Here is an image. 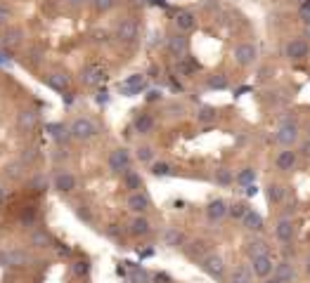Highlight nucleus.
I'll return each instance as SVG.
<instances>
[{
	"label": "nucleus",
	"mask_w": 310,
	"mask_h": 283,
	"mask_svg": "<svg viewBox=\"0 0 310 283\" xmlns=\"http://www.w3.org/2000/svg\"><path fill=\"white\" fill-rule=\"evenodd\" d=\"M301 151H303V156H306V158H310V140H308V142H303Z\"/></svg>",
	"instance_id": "47"
},
{
	"label": "nucleus",
	"mask_w": 310,
	"mask_h": 283,
	"mask_svg": "<svg viewBox=\"0 0 310 283\" xmlns=\"http://www.w3.org/2000/svg\"><path fill=\"white\" fill-rule=\"evenodd\" d=\"M21 38H24L21 28H9V31H5V35H2V40H0V43L5 45L7 50H14V47L21 45Z\"/></svg>",
	"instance_id": "21"
},
{
	"label": "nucleus",
	"mask_w": 310,
	"mask_h": 283,
	"mask_svg": "<svg viewBox=\"0 0 310 283\" xmlns=\"http://www.w3.org/2000/svg\"><path fill=\"white\" fill-rule=\"evenodd\" d=\"M251 269H254L256 276H261V279H268V276L273 274V260L268 253H261V255H254L251 257Z\"/></svg>",
	"instance_id": "7"
},
{
	"label": "nucleus",
	"mask_w": 310,
	"mask_h": 283,
	"mask_svg": "<svg viewBox=\"0 0 310 283\" xmlns=\"http://www.w3.org/2000/svg\"><path fill=\"white\" fill-rule=\"evenodd\" d=\"M52 189L59 191V194H71V191L78 189V177L73 175V172L59 170V172H55V177H52Z\"/></svg>",
	"instance_id": "2"
},
{
	"label": "nucleus",
	"mask_w": 310,
	"mask_h": 283,
	"mask_svg": "<svg viewBox=\"0 0 310 283\" xmlns=\"http://www.w3.org/2000/svg\"><path fill=\"white\" fill-rule=\"evenodd\" d=\"M38 121H40V114L33 111V109H24L21 114L17 116V128L21 133H33L38 128Z\"/></svg>",
	"instance_id": "8"
},
{
	"label": "nucleus",
	"mask_w": 310,
	"mask_h": 283,
	"mask_svg": "<svg viewBox=\"0 0 310 283\" xmlns=\"http://www.w3.org/2000/svg\"><path fill=\"white\" fill-rule=\"evenodd\" d=\"M275 140L280 142V144H284V146H292V144H296V140H299V130H296V125H294V123H284L282 128L277 130Z\"/></svg>",
	"instance_id": "13"
},
{
	"label": "nucleus",
	"mask_w": 310,
	"mask_h": 283,
	"mask_svg": "<svg viewBox=\"0 0 310 283\" xmlns=\"http://www.w3.org/2000/svg\"><path fill=\"white\" fill-rule=\"evenodd\" d=\"M216 179H218V184H230V182H232V175H230L228 170H218Z\"/></svg>",
	"instance_id": "43"
},
{
	"label": "nucleus",
	"mask_w": 310,
	"mask_h": 283,
	"mask_svg": "<svg viewBox=\"0 0 310 283\" xmlns=\"http://www.w3.org/2000/svg\"><path fill=\"white\" fill-rule=\"evenodd\" d=\"M296 158H299V156H296V151H294L292 146H287L284 151L277 153L275 163H277V168H280V170H292L294 165H296Z\"/></svg>",
	"instance_id": "17"
},
{
	"label": "nucleus",
	"mask_w": 310,
	"mask_h": 283,
	"mask_svg": "<svg viewBox=\"0 0 310 283\" xmlns=\"http://www.w3.org/2000/svg\"><path fill=\"white\" fill-rule=\"evenodd\" d=\"M164 243H166L168 248H180V246L185 243V234L171 227V229H166V231H164Z\"/></svg>",
	"instance_id": "22"
},
{
	"label": "nucleus",
	"mask_w": 310,
	"mask_h": 283,
	"mask_svg": "<svg viewBox=\"0 0 310 283\" xmlns=\"http://www.w3.org/2000/svg\"><path fill=\"white\" fill-rule=\"evenodd\" d=\"M306 272L310 274V257H308V262H306Z\"/></svg>",
	"instance_id": "52"
},
{
	"label": "nucleus",
	"mask_w": 310,
	"mask_h": 283,
	"mask_svg": "<svg viewBox=\"0 0 310 283\" xmlns=\"http://www.w3.org/2000/svg\"><path fill=\"white\" fill-rule=\"evenodd\" d=\"M31 186H33V189H38V191H45V189H47V182H45V177H43V175L33 177V182H31Z\"/></svg>",
	"instance_id": "41"
},
{
	"label": "nucleus",
	"mask_w": 310,
	"mask_h": 283,
	"mask_svg": "<svg viewBox=\"0 0 310 283\" xmlns=\"http://www.w3.org/2000/svg\"><path fill=\"white\" fill-rule=\"evenodd\" d=\"M109 170L116 175H123L126 170H130V153L128 149H114L109 153Z\"/></svg>",
	"instance_id": "4"
},
{
	"label": "nucleus",
	"mask_w": 310,
	"mask_h": 283,
	"mask_svg": "<svg viewBox=\"0 0 310 283\" xmlns=\"http://www.w3.org/2000/svg\"><path fill=\"white\" fill-rule=\"evenodd\" d=\"M123 184H126V189L140 191V189H142V177H140L135 170L130 168V170H126V172H123Z\"/></svg>",
	"instance_id": "26"
},
{
	"label": "nucleus",
	"mask_w": 310,
	"mask_h": 283,
	"mask_svg": "<svg viewBox=\"0 0 310 283\" xmlns=\"http://www.w3.org/2000/svg\"><path fill=\"white\" fill-rule=\"evenodd\" d=\"M28 243H31L33 248H40V250L57 246L55 241H52V236H50L47 231H43V229H33V231H31V234H28Z\"/></svg>",
	"instance_id": "14"
},
{
	"label": "nucleus",
	"mask_w": 310,
	"mask_h": 283,
	"mask_svg": "<svg viewBox=\"0 0 310 283\" xmlns=\"http://www.w3.org/2000/svg\"><path fill=\"white\" fill-rule=\"evenodd\" d=\"M137 33H140V26H137L135 19H123L119 24V28H116V35H119L123 43H133L137 38Z\"/></svg>",
	"instance_id": "10"
},
{
	"label": "nucleus",
	"mask_w": 310,
	"mask_h": 283,
	"mask_svg": "<svg viewBox=\"0 0 310 283\" xmlns=\"http://www.w3.org/2000/svg\"><path fill=\"white\" fill-rule=\"evenodd\" d=\"M5 201H7V189H5V186H0V205L5 203Z\"/></svg>",
	"instance_id": "50"
},
{
	"label": "nucleus",
	"mask_w": 310,
	"mask_h": 283,
	"mask_svg": "<svg viewBox=\"0 0 310 283\" xmlns=\"http://www.w3.org/2000/svg\"><path fill=\"white\" fill-rule=\"evenodd\" d=\"M232 281H251V274H249L247 267H235L232 269Z\"/></svg>",
	"instance_id": "33"
},
{
	"label": "nucleus",
	"mask_w": 310,
	"mask_h": 283,
	"mask_svg": "<svg viewBox=\"0 0 310 283\" xmlns=\"http://www.w3.org/2000/svg\"><path fill=\"white\" fill-rule=\"evenodd\" d=\"M185 253H187L190 257H199L201 253H204V243H201V241H194V243H192V248H187Z\"/></svg>",
	"instance_id": "39"
},
{
	"label": "nucleus",
	"mask_w": 310,
	"mask_h": 283,
	"mask_svg": "<svg viewBox=\"0 0 310 283\" xmlns=\"http://www.w3.org/2000/svg\"><path fill=\"white\" fill-rule=\"evenodd\" d=\"M69 130H71V140L88 142V140H92V137L97 135V123H95L92 118L78 116V118H73V121H71Z\"/></svg>",
	"instance_id": "1"
},
{
	"label": "nucleus",
	"mask_w": 310,
	"mask_h": 283,
	"mask_svg": "<svg viewBox=\"0 0 310 283\" xmlns=\"http://www.w3.org/2000/svg\"><path fill=\"white\" fill-rule=\"evenodd\" d=\"M209 88L225 90L228 88V78H225V76H213V78H209Z\"/></svg>",
	"instance_id": "38"
},
{
	"label": "nucleus",
	"mask_w": 310,
	"mask_h": 283,
	"mask_svg": "<svg viewBox=\"0 0 310 283\" xmlns=\"http://www.w3.org/2000/svg\"><path fill=\"white\" fill-rule=\"evenodd\" d=\"M45 130H47V135L55 140V144H59V146L71 140V130H69V125H64V123H47Z\"/></svg>",
	"instance_id": "11"
},
{
	"label": "nucleus",
	"mask_w": 310,
	"mask_h": 283,
	"mask_svg": "<svg viewBox=\"0 0 310 283\" xmlns=\"http://www.w3.org/2000/svg\"><path fill=\"white\" fill-rule=\"evenodd\" d=\"M128 210L130 212H135V215H145L149 208H152V201H149V196L142 194V191H133V194L128 196Z\"/></svg>",
	"instance_id": "6"
},
{
	"label": "nucleus",
	"mask_w": 310,
	"mask_h": 283,
	"mask_svg": "<svg viewBox=\"0 0 310 283\" xmlns=\"http://www.w3.org/2000/svg\"><path fill=\"white\" fill-rule=\"evenodd\" d=\"M194 24H197V21H194V14H192V12H178V14H175V26L180 28V31H192Z\"/></svg>",
	"instance_id": "25"
},
{
	"label": "nucleus",
	"mask_w": 310,
	"mask_h": 283,
	"mask_svg": "<svg viewBox=\"0 0 310 283\" xmlns=\"http://www.w3.org/2000/svg\"><path fill=\"white\" fill-rule=\"evenodd\" d=\"M275 234H277V239L280 241L289 243V241H292V234H294V224L289 220H280L277 222V227H275Z\"/></svg>",
	"instance_id": "23"
},
{
	"label": "nucleus",
	"mask_w": 310,
	"mask_h": 283,
	"mask_svg": "<svg viewBox=\"0 0 310 283\" xmlns=\"http://www.w3.org/2000/svg\"><path fill=\"white\" fill-rule=\"evenodd\" d=\"M166 45H168V50H171L178 59L185 57V52H187V38H185V35H168Z\"/></svg>",
	"instance_id": "18"
},
{
	"label": "nucleus",
	"mask_w": 310,
	"mask_h": 283,
	"mask_svg": "<svg viewBox=\"0 0 310 283\" xmlns=\"http://www.w3.org/2000/svg\"><path fill=\"white\" fill-rule=\"evenodd\" d=\"M85 2H88V0H66V5H71V7H81Z\"/></svg>",
	"instance_id": "48"
},
{
	"label": "nucleus",
	"mask_w": 310,
	"mask_h": 283,
	"mask_svg": "<svg viewBox=\"0 0 310 283\" xmlns=\"http://www.w3.org/2000/svg\"><path fill=\"white\" fill-rule=\"evenodd\" d=\"M66 158H69L66 149H57V151H52V160H55V163H62V160H66Z\"/></svg>",
	"instance_id": "45"
},
{
	"label": "nucleus",
	"mask_w": 310,
	"mask_h": 283,
	"mask_svg": "<svg viewBox=\"0 0 310 283\" xmlns=\"http://www.w3.org/2000/svg\"><path fill=\"white\" fill-rule=\"evenodd\" d=\"M130 283H152V276L147 274L145 269L133 267V269H130Z\"/></svg>",
	"instance_id": "29"
},
{
	"label": "nucleus",
	"mask_w": 310,
	"mask_h": 283,
	"mask_svg": "<svg viewBox=\"0 0 310 283\" xmlns=\"http://www.w3.org/2000/svg\"><path fill=\"white\" fill-rule=\"evenodd\" d=\"M7 21H9V9L5 7L2 2H0V26H5Z\"/></svg>",
	"instance_id": "46"
},
{
	"label": "nucleus",
	"mask_w": 310,
	"mask_h": 283,
	"mask_svg": "<svg viewBox=\"0 0 310 283\" xmlns=\"http://www.w3.org/2000/svg\"><path fill=\"white\" fill-rule=\"evenodd\" d=\"M152 128H154V118H152L149 114H140L135 118V130L140 135H149L152 133Z\"/></svg>",
	"instance_id": "24"
},
{
	"label": "nucleus",
	"mask_w": 310,
	"mask_h": 283,
	"mask_svg": "<svg viewBox=\"0 0 310 283\" xmlns=\"http://www.w3.org/2000/svg\"><path fill=\"white\" fill-rule=\"evenodd\" d=\"M201 269L209 276H213V279H223L225 276V262H223L220 255H206L201 260Z\"/></svg>",
	"instance_id": "5"
},
{
	"label": "nucleus",
	"mask_w": 310,
	"mask_h": 283,
	"mask_svg": "<svg viewBox=\"0 0 310 283\" xmlns=\"http://www.w3.org/2000/svg\"><path fill=\"white\" fill-rule=\"evenodd\" d=\"M152 283H173V279L168 274H164V272H156V274L152 276Z\"/></svg>",
	"instance_id": "42"
},
{
	"label": "nucleus",
	"mask_w": 310,
	"mask_h": 283,
	"mask_svg": "<svg viewBox=\"0 0 310 283\" xmlns=\"http://www.w3.org/2000/svg\"><path fill=\"white\" fill-rule=\"evenodd\" d=\"M33 260L24 250H0V267H28Z\"/></svg>",
	"instance_id": "3"
},
{
	"label": "nucleus",
	"mask_w": 310,
	"mask_h": 283,
	"mask_svg": "<svg viewBox=\"0 0 310 283\" xmlns=\"http://www.w3.org/2000/svg\"><path fill=\"white\" fill-rule=\"evenodd\" d=\"M197 118H199L201 123H211V121L216 118V111H213L211 106H201V109H199V114H197Z\"/></svg>",
	"instance_id": "34"
},
{
	"label": "nucleus",
	"mask_w": 310,
	"mask_h": 283,
	"mask_svg": "<svg viewBox=\"0 0 310 283\" xmlns=\"http://www.w3.org/2000/svg\"><path fill=\"white\" fill-rule=\"evenodd\" d=\"M104 78H107V76H104V71H102L100 66H88V69L83 71V83H85V85H100Z\"/></svg>",
	"instance_id": "20"
},
{
	"label": "nucleus",
	"mask_w": 310,
	"mask_h": 283,
	"mask_svg": "<svg viewBox=\"0 0 310 283\" xmlns=\"http://www.w3.org/2000/svg\"><path fill=\"white\" fill-rule=\"evenodd\" d=\"M36 158H38V149H24V153H21L24 163H33Z\"/></svg>",
	"instance_id": "40"
},
{
	"label": "nucleus",
	"mask_w": 310,
	"mask_h": 283,
	"mask_svg": "<svg viewBox=\"0 0 310 283\" xmlns=\"http://www.w3.org/2000/svg\"><path fill=\"white\" fill-rule=\"evenodd\" d=\"M206 215H209V220H223V217L228 215V205H225V201H220V198L211 201V203L206 205Z\"/></svg>",
	"instance_id": "19"
},
{
	"label": "nucleus",
	"mask_w": 310,
	"mask_h": 283,
	"mask_svg": "<svg viewBox=\"0 0 310 283\" xmlns=\"http://www.w3.org/2000/svg\"><path fill=\"white\" fill-rule=\"evenodd\" d=\"M263 283H284V281H282V279H277V276H273V279H265Z\"/></svg>",
	"instance_id": "51"
},
{
	"label": "nucleus",
	"mask_w": 310,
	"mask_h": 283,
	"mask_svg": "<svg viewBox=\"0 0 310 283\" xmlns=\"http://www.w3.org/2000/svg\"><path fill=\"white\" fill-rule=\"evenodd\" d=\"M251 177H254V172H251V170H247V172H242V175H239V182H249Z\"/></svg>",
	"instance_id": "49"
},
{
	"label": "nucleus",
	"mask_w": 310,
	"mask_h": 283,
	"mask_svg": "<svg viewBox=\"0 0 310 283\" xmlns=\"http://www.w3.org/2000/svg\"><path fill=\"white\" fill-rule=\"evenodd\" d=\"M137 158L142 160V163H152L154 160V149L152 146H140L137 149Z\"/></svg>",
	"instance_id": "35"
},
{
	"label": "nucleus",
	"mask_w": 310,
	"mask_h": 283,
	"mask_svg": "<svg viewBox=\"0 0 310 283\" xmlns=\"http://www.w3.org/2000/svg\"><path fill=\"white\" fill-rule=\"evenodd\" d=\"M301 2H306V0H301Z\"/></svg>",
	"instance_id": "55"
},
{
	"label": "nucleus",
	"mask_w": 310,
	"mask_h": 283,
	"mask_svg": "<svg viewBox=\"0 0 310 283\" xmlns=\"http://www.w3.org/2000/svg\"><path fill=\"white\" fill-rule=\"evenodd\" d=\"M235 59H237L242 66H249V64L256 62V47L251 43H242L235 47Z\"/></svg>",
	"instance_id": "15"
},
{
	"label": "nucleus",
	"mask_w": 310,
	"mask_h": 283,
	"mask_svg": "<svg viewBox=\"0 0 310 283\" xmlns=\"http://www.w3.org/2000/svg\"><path fill=\"white\" fill-rule=\"evenodd\" d=\"M284 52H287L289 59H294V62H301V59L308 57V43L301 40V38H292V40L287 43V47H284Z\"/></svg>",
	"instance_id": "9"
},
{
	"label": "nucleus",
	"mask_w": 310,
	"mask_h": 283,
	"mask_svg": "<svg viewBox=\"0 0 310 283\" xmlns=\"http://www.w3.org/2000/svg\"><path fill=\"white\" fill-rule=\"evenodd\" d=\"M301 19L306 21V24H310V0H306L301 5Z\"/></svg>",
	"instance_id": "44"
},
{
	"label": "nucleus",
	"mask_w": 310,
	"mask_h": 283,
	"mask_svg": "<svg viewBox=\"0 0 310 283\" xmlns=\"http://www.w3.org/2000/svg\"><path fill=\"white\" fill-rule=\"evenodd\" d=\"M128 231H130L133 236H147V234L152 231V224H149V220H147L145 215H137V217H133V220H130V224H128Z\"/></svg>",
	"instance_id": "16"
},
{
	"label": "nucleus",
	"mask_w": 310,
	"mask_h": 283,
	"mask_svg": "<svg viewBox=\"0 0 310 283\" xmlns=\"http://www.w3.org/2000/svg\"><path fill=\"white\" fill-rule=\"evenodd\" d=\"M232 283H251V281H232Z\"/></svg>",
	"instance_id": "53"
},
{
	"label": "nucleus",
	"mask_w": 310,
	"mask_h": 283,
	"mask_svg": "<svg viewBox=\"0 0 310 283\" xmlns=\"http://www.w3.org/2000/svg\"><path fill=\"white\" fill-rule=\"evenodd\" d=\"M244 224H247V229H254V231H261L263 229V220H261V215H256V212L249 210L247 215H244Z\"/></svg>",
	"instance_id": "28"
},
{
	"label": "nucleus",
	"mask_w": 310,
	"mask_h": 283,
	"mask_svg": "<svg viewBox=\"0 0 310 283\" xmlns=\"http://www.w3.org/2000/svg\"><path fill=\"white\" fill-rule=\"evenodd\" d=\"M268 198H270L273 203H280V201L284 198V189L280 184H270L268 186Z\"/></svg>",
	"instance_id": "32"
},
{
	"label": "nucleus",
	"mask_w": 310,
	"mask_h": 283,
	"mask_svg": "<svg viewBox=\"0 0 310 283\" xmlns=\"http://www.w3.org/2000/svg\"><path fill=\"white\" fill-rule=\"evenodd\" d=\"M88 274H90V262H88V260H78V262H73V276L85 279Z\"/></svg>",
	"instance_id": "30"
},
{
	"label": "nucleus",
	"mask_w": 310,
	"mask_h": 283,
	"mask_svg": "<svg viewBox=\"0 0 310 283\" xmlns=\"http://www.w3.org/2000/svg\"><path fill=\"white\" fill-rule=\"evenodd\" d=\"M90 2L97 12H109V9L116 5V0H90Z\"/></svg>",
	"instance_id": "36"
},
{
	"label": "nucleus",
	"mask_w": 310,
	"mask_h": 283,
	"mask_svg": "<svg viewBox=\"0 0 310 283\" xmlns=\"http://www.w3.org/2000/svg\"><path fill=\"white\" fill-rule=\"evenodd\" d=\"M168 172H171V165H168V163H152V175L164 177V175H168Z\"/></svg>",
	"instance_id": "37"
},
{
	"label": "nucleus",
	"mask_w": 310,
	"mask_h": 283,
	"mask_svg": "<svg viewBox=\"0 0 310 283\" xmlns=\"http://www.w3.org/2000/svg\"><path fill=\"white\" fill-rule=\"evenodd\" d=\"M247 212H249V208L244 203H235V205H230L228 208V215L230 217H235V220H244Z\"/></svg>",
	"instance_id": "31"
},
{
	"label": "nucleus",
	"mask_w": 310,
	"mask_h": 283,
	"mask_svg": "<svg viewBox=\"0 0 310 283\" xmlns=\"http://www.w3.org/2000/svg\"><path fill=\"white\" fill-rule=\"evenodd\" d=\"M45 83H47V88L55 90V92H66V90H69V76L62 73V71H52V73H47Z\"/></svg>",
	"instance_id": "12"
},
{
	"label": "nucleus",
	"mask_w": 310,
	"mask_h": 283,
	"mask_svg": "<svg viewBox=\"0 0 310 283\" xmlns=\"http://www.w3.org/2000/svg\"><path fill=\"white\" fill-rule=\"evenodd\" d=\"M308 135H310V123H308Z\"/></svg>",
	"instance_id": "54"
},
{
	"label": "nucleus",
	"mask_w": 310,
	"mask_h": 283,
	"mask_svg": "<svg viewBox=\"0 0 310 283\" xmlns=\"http://www.w3.org/2000/svg\"><path fill=\"white\" fill-rule=\"evenodd\" d=\"M275 276L282 279L284 283H289L294 279V267L289 265V262H280V265L275 267Z\"/></svg>",
	"instance_id": "27"
}]
</instances>
